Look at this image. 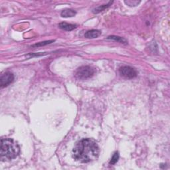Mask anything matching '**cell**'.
<instances>
[{
    "label": "cell",
    "mask_w": 170,
    "mask_h": 170,
    "mask_svg": "<svg viewBox=\"0 0 170 170\" xmlns=\"http://www.w3.org/2000/svg\"><path fill=\"white\" fill-rule=\"evenodd\" d=\"M118 159H119V153H118V152H116L114 153V155H113L112 159L111 160V162H110V164L114 165L115 163L118 162Z\"/></svg>",
    "instance_id": "11"
},
{
    "label": "cell",
    "mask_w": 170,
    "mask_h": 170,
    "mask_svg": "<svg viewBox=\"0 0 170 170\" xmlns=\"http://www.w3.org/2000/svg\"><path fill=\"white\" fill-rule=\"evenodd\" d=\"M55 41V40H50V41H45L43 42H40L39 43H37L35 45H33V47H41V46H45L48 45V44H51Z\"/></svg>",
    "instance_id": "12"
},
{
    "label": "cell",
    "mask_w": 170,
    "mask_h": 170,
    "mask_svg": "<svg viewBox=\"0 0 170 170\" xmlns=\"http://www.w3.org/2000/svg\"><path fill=\"white\" fill-rule=\"evenodd\" d=\"M20 147L14 140L6 138L1 141V158L2 159H13L20 154Z\"/></svg>",
    "instance_id": "2"
},
{
    "label": "cell",
    "mask_w": 170,
    "mask_h": 170,
    "mask_svg": "<svg viewBox=\"0 0 170 170\" xmlns=\"http://www.w3.org/2000/svg\"><path fill=\"white\" fill-rule=\"evenodd\" d=\"M140 2H138V1H134V2H132V1H126L125 2V4H126L127 5H130V6H136L138 4H139Z\"/></svg>",
    "instance_id": "13"
},
{
    "label": "cell",
    "mask_w": 170,
    "mask_h": 170,
    "mask_svg": "<svg viewBox=\"0 0 170 170\" xmlns=\"http://www.w3.org/2000/svg\"><path fill=\"white\" fill-rule=\"evenodd\" d=\"M101 35V31L99 30H90L87 31L84 34V37L88 39H94L99 37Z\"/></svg>",
    "instance_id": "6"
},
{
    "label": "cell",
    "mask_w": 170,
    "mask_h": 170,
    "mask_svg": "<svg viewBox=\"0 0 170 170\" xmlns=\"http://www.w3.org/2000/svg\"><path fill=\"white\" fill-rule=\"evenodd\" d=\"M59 27L62 30L71 31L74 30L75 28L77 27V26H76V25L69 24V23H65V22H62V23H59Z\"/></svg>",
    "instance_id": "7"
},
{
    "label": "cell",
    "mask_w": 170,
    "mask_h": 170,
    "mask_svg": "<svg viewBox=\"0 0 170 170\" xmlns=\"http://www.w3.org/2000/svg\"><path fill=\"white\" fill-rule=\"evenodd\" d=\"M14 80V75L11 72H7L3 74L0 77V86L2 88L8 87V85L13 83Z\"/></svg>",
    "instance_id": "5"
},
{
    "label": "cell",
    "mask_w": 170,
    "mask_h": 170,
    "mask_svg": "<svg viewBox=\"0 0 170 170\" xmlns=\"http://www.w3.org/2000/svg\"><path fill=\"white\" fill-rule=\"evenodd\" d=\"M112 3H113V2H110L108 4L99 6V7H97L94 9H93V13H94V14H99V13H100V12L102 11L103 10H105V9H106V8H108V7H110V6H111V5L112 4Z\"/></svg>",
    "instance_id": "9"
},
{
    "label": "cell",
    "mask_w": 170,
    "mask_h": 170,
    "mask_svg": "<svg viewBox=\"0 0 170 170\" xmlns=\"http://www.w3.org/2000/svg\"><path fill=\"white\" fill-rule=\"evenodd\" d=\"M108 39H112V40H114L116 41H118L119 43H124V44H127V41H126L124 39L122 38V37H117V36H114V35H112V36H110L108 37V38H107Z\"/></svg>",
    "instance_id": "10"
},
{
    "label": "cell",
    "mask_w": 170,
    "mask_h": 170,
    "mask_svg": "<svg viewBox=\"0 0 170 170\" xmlns=\"http://www.w3.org/2000/svg\"><path fill=\"white\" fill-rule=\"evenodd\" d=\"M76 11L73 9H66L62 10L61 13V17H74L75 15H76Z\"/></svg>",
    "instance_id": "8"
},
{
    "label": "cell",
    "mask_w": 170,
    "mask_h": 170,
    "mask_svg": "<svg viewBox=\"0 0 170 170\" xmlns=\"http://www.w3.org/2000/svg\"><path fill=\"white\" fill-rule=\"evenodd\" d=\"M100 150L94 140L87 138L77 142L72 150V157L81 163H89L98 158Z\"/></svg>",
    "instance_id": "1"
},
{
    "label": "cell",
    "mask_w": 170,
    "mask_h": 170,
    "mask_svg": "<svg viewBox=\"0 0 170 170\" xmlns=\"http://www.w3.org/2000/svg\"><path fill=\"white\" fill-rule=\"evenodd\" d=\"M95 73L94 68L90 66H83L75 72V77L78 79L86 80L92 77Z\"/></svg>",
    "instance_id": "3"
},
{
    "label": "cell",
    "mask_w": 170,
    "mask_h": 170,
    "mask_svg": "<svg viewBox=\"0 0 170 170\" xmlns=\"http://www.w3.org/2000/svg\"><path fill=\"white\" fill-rule=\"evenodd\" d=\"M119 72L121 76L126 78H134L137 77V71L134 68L129 66H124L119 69Z\"/></svg>",
    "instance_id": "4"
}]
</instances>
